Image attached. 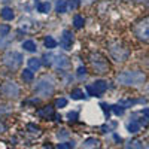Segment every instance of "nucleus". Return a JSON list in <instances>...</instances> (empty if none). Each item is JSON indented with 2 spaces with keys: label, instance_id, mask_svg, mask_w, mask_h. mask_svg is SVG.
<instances>
[{
  "label": "nucleus",
  "instance_id": "1",
  "mask_svg": "<svg viewBox=\"0 0 149 149\" xmlns=\"http://www.w3.org/2000/svg\"><path fill=\"white\" fill-rule=\"evenodd\" d=\"M146 79L145 73L142 72H137V70H128V72H122L118 74V84H122V85H140L143 84Z\"/></svg>",
  "mask_w": 149,
  "mask_h": 149
},
{
  "label": "nucleus",
  "instance_id": "2",
  "mask_svg": "<svg viewBox=\"0 0 149 149\" xmlns=\"http://www.w3.org/2000/svg\"><path fill=\"white\" fill-rule=\"evenodd\" d=\"M90 63H91L93 69L95 70V73H107V70H109V64H107L106 58L98 52H93L90 55Z\"/></svg>",
  "mask_w": 149,
  "mask_h": 149
},
{
  "label": "nucleus",
  "instance_id": "3",
  "mask_svg": "<svg viewBox=\"0 0 149 149\" xmlns=\"http://www.w3.org/2000/svg\"><path fill=\"white\" fill-rule=\"evenodd\" d=\"M36 93L42 95V97H46V95H51L54 93V82L51 78H42L36 85Z\"/></svg>",
  "mask_w": 149,
  "mask_h": 149
},
{
  "label": "nucleus",
  "instance_id": "4",
  "mask_svg": "<svg viewBox=\"0 0 149 149\" xmlns=\"http://www.w3.org/2000/svg\"><path fill=\"white\" fill-rule=\"evenodd\" d=\"M3 63H5L9 69L17 70V69L21 66V63H22V55H21L19 52H17V51H9V52H6L5 57H3Z\"/></svg>",
  "mask_w": 149,
  "mask_h": 149
},
{
  "label": "nucleus",
  "instance_id": "5",
  "mask_svg": "<svg viewBox=\"0 0 149 149\" xmlns=\"http://www.w3.org/2000/svg\"><path fill=\"white\" fill-rule=\"evenodd\" d=\"M43 60H45V64H52V66L60 67V69L69 66L67 57L66 55H61V54H46L43 57Z\"/></svg>",
  "mask_w": 149,
  "mask_h": 149
},
{
  "label": "nucleus",
  "instance_id": "6",
  "mask_svg": "<svg viewBox=\"0 0 149 149\" xmlns=\"http://www.w3.org/2000/svg\"><path fill=\"white\" fill-rule=\"evenodd\" d=\"M134 34L139 37L140 40H149V17L140 19L134 26Z\"/></svg>",
  "mask_w": 149,
  "mask_h": 149
},
{
  "label": "nucleus",
  "instance_id": "7",
  "mask_svg": "<svg viewBox=\"0 0 149 149\" xmlns=\"http://www.w3.org/2000/svg\"><path fill=\"white\" fill-rule=\"evenodd\" d=\"M110 54L116 61H125L128 58V51L119 43L110 45Z\"/></svg>",
  "mask_w": 149,
  "mask_h": 149
},
{
  "label": "nucleus",
  "instance_id": "8",
  "mask_svg": "<svg viewBox=\"0 0 149 149\" xmlns=\"http://www.w3.org/2000/svg\"><path fill=\"white\" fill-rule=\"evenodd\" d=\"M106 90H107V82H104V81H95L93 85L86 86V91H88V94H90V95H95V97L102 95Z\"/></svg>",
  "mask_w": 149,
  "mask_h": 149
},
{
  "label": "nucleus",
  "instance_id": "9",
  "mask_svg": "<svg viewBox=\"0 0 149 149\" xmlns=\"http://www.w3.org/2000/svg\"><path fill=\"white\" fill-rule=\"evenodd\" d=\"M0 91H2L3 95L12 97V98H15L18 95V93H19V90H18V86H17L15 82H5L2 85V88H0Z\"/></svg>",
  "mask_w": 149,
  "mask_h": 149
},
{
  "label": "nucleus",
  "instance_id": "10",
  "mask_svg": "<svg viewBox=\"0 0 149 149\" xmlns=\"http://www.w3.org/2000/svg\"><path fill=\"white\" fill-rule=\"evenodd\" d=\"M72 43H73V34L67 30L63 31V36H61V40H60V45L63 46L64 49H70L72 48Z\"/></svg>",
  "mask_w": 149,
  "mask_h": 149
},
{
  "label": "nucleus",
  "instance_id": "11",
  "mask_svg": "<svg viewBox=\"0 0 149 149\" xmlns=\"http://www.w3.org/2000/svg\"><path fill=\"white\" fill-rule=\"evenodd\" d=\"M54 107L52 106H45L43 109H40L39 110V116H42V118H54Z\"/></svg>",
  "mask_w": 149,
  "mask_h": 149
},
{
  "label": "nucleus",
  "instance_id": "12",
  "mask_svg": "<svg viewBox=\"0 0 149 149\" xmlns=\"http://www.w3.org/2000/svg\"><path fill=\"white\" fill-rule=\"evenodd\" d=\"M98 148V140L94 139V137H90V139H86L82 149H97Z\"/></svg>",
  "mask_w": 149,
  "mask_h": 149
},
{
  "label": "nucleus",
  "instance_id": "13",
  "mask_svg": "<svg viewBox=\"0 0 149 149\" xmlns=\"http://www.w3.org/2000/svg\"><path fill=\"white\" fill-rule=\"evenodd\" d=\"M124 149H142V142L140 140H130L128 143H125Z\"/></svg>",
  "mask_w": 149,
  "mask_h": 149
},
{
  "label": "nucleus",
  "instance_id": "14",
  "mask_svg": "<svg viewBox=\"0 0 149 149\" xmlns=\"http://www.w3.org/2000/svg\"><path fill=\"white\" fill-rule=\"evenodd\" d=\"M22 48L26 49V51H29V52H34L36 49H37V46H36V43L33 40H26V42L22 43Z\"/></svg>",
  "mask_w": 149,
  "mask_h": 149
},
{
  "label": "nucleus",
  "instance_id": "15",
  "mask_svg": "<svg viewBox=\"0 0 149 149\" xmlns=\"http://www.w3.org/2000/svg\"><path fill=\"white\" fill-rule=\"evenodd\" d=\"M21 78H22V81H24V82H31V81H33V78H34V74H33V72H31L30 69H27V70H24V72H22Z\"/></svg>",
  "mask_w": 149,
  "mask_h": 149
},
{
  "label": "nucleus",
  "instance_id": "16",
  "mask_svg": "<svg viewBox=\"0 0 149 149\" xmlns=\"http://www.w3.org/2000/svg\"><path fill=\"white\" fill-rule=\"evenodd\" d=\"M29 67H30V70H37L40 67V60L39 58H30L29 60Z\"/></svg>",
  "mask_w": 149,
  "mask_h": 149
},
{
  "label": "nucleus",
  "instance_id": "17",
  "mask_svg": "<svg viewBox=\"0 0 149 149\" xmlns=\"http://www.w3.org/2000/svg\"><path fill=\"white\" fill-rule=\"evenodd\" d=\"M127 128H128L130 133H137V131L140 130V124H139L137 121H131L128 125H127Z\"/></svg>",
  "mask_w": 149,
  "mask_h": 149
},
{
  "label": "nucleus",
  "instance_id": "18",
  "mask_svg": "<svg viewBox=\"0 0 149 149\" xmlns=\"http://www.w3.org/2000/svg\"><path fill=\"white\" fill-rule=\"evenodd\" d=\"M66 10H67L66 0H58V3H57V12H58V14H64Z\"/></svg>",
  "mask_w": 149,
  "mask_h": 149
},
{
  "label": "nucleus",
  "instance_id": "19",
  "mask_svg": "<svg viewBox=\"0 0 149 149\" xmlns=\"http://www.w3.org/2000/svg\"><path fill=\"white\" fill-rule=\"evenodd\" d=\"M2 17L5 19H12L14 18V10H12L10 8H3L2 9Z\"/></svg>",
  "mask_w": 149,
  "mask_h": 149
},
{
  "label": "nucleus",
  "instance_id": "20",
  "mask_svg": "<svg viewBox=\"0 0 149 149\" xmlns=\"http://www.w3.org/2000/svg\"><path fill=\"white\" fill-rule=\"evenodd\" d=\"M37 10H39V12H42V14H48V12L51 10V5H49V2L39 3V6H37Z\"/></svg>",
  "mask_w": 149,
  "mask_h": 149
},
{
  "label": "nucleus",
  "instance_id": "21",
  "mask_svg": "<svg viewBox=\"0 0 149 149\" xmlns=\"http://www.w3.org/2000/svg\"><path fill=\"white\" fill-rule=\"evenodd\" d=\"M45 46H46L48 49H52V48H55V46H57V42H55V39H54V37L48 36L46 39H45Z\"/></svg>",
  "mask_w": 149,
  "mask_h": 149
},
{
  "label": "nucleus",
  "instance_id": "22",
  "mask_svg": "<svg viewBox=\"0 0 149 149\" xmlns=\"http://www.w3.org/2000/svg\"><path fill=\"white\" fill-rule=\"evenodd\" d=\"M73 24H74V27H76V29H81V27L84 26V18H82L81 15H74Z\"/></svg>",
  "mask_w": 149,
  "mask_h": 149
},
{
  "label": "nucleus",
  "instance_id": "23",
  "mask_svg": "<svg viewBox=\"0 0 149 149\" xmlns=\"http://www.w3.org/2000/svg\"><path fill=\"white\" fill-rule=\"evenodd\" d=\"M70 95H72V98H74V100H81V98L84 97V91L82 90H73Z\"/></svg>",
  "mask_w": 149,
  "mask_h": 149
},
{
  "label": "nucleus",
  "instance_id": "24",
  "mask_svg": "<svg viewBox=\"0 0 149 149\" xmlns=\"http://www.w3.org/2000/svg\"><path fill=\"white\" fill-rule=\"evenodd\" d=\"M79 5H81V0H70L69 5H67V8L72 9V10H74V9L79 8Z\"/></svg>",
  "mask_w": 149,
  "mask_h": 149
},
{
  "label": "nucleus",
  "instance_id": "25",
  "mask_svg": "<svg viewBox=\"0 0 149 149\" xmlns=\"http://www.w3.org/2000/svg\"><path fill=\"white\" fill-rule=\"evenodd\" d=\"M74 148V142H67V143H60L57 149H72Z\"/></svg>",
  "mask_w": 149,
  "mask_h": 149
},
{
  "label": "nucleus",
  "instance_id": "26",
  "mask_svg": "<svg viewBox=\"0 0 149 149\" xmlns=\"http://www.w3.org/2000/svg\"><path fill=\"white\" fill-rule=\"evenodd\" d=\"M110 109L113 110V113L118 115V116L124 113V107H122V106H110Z\"/></svg>",
  "mask_w": 149,
  "mask_h": 149
},
{
  "label": "nucleus",
  "instance_id": "27",
  "mask_svg": "<svg viewBox=\"0 0 149 149\" xmlns=\"http://www.w3.org/2000/svg\"><path fill=\"white\" fill-rule=\"evenodd\" d=\"M67 104V100H66V98H58V100L55 102V106L57 107H64Z\"/></svg>",
  "mask_w": 149,
  "mask_h": 149
},
{
  "label": "nucleus",
  "instance_id": "28",
  "mask_svg": "<svg viewBox=\"0 0 149 149\" xmlns=\"http://www.w3.org/2000/svg\"><path fill=\"white\" fill-rule=\"evenodd\" d=\"M9 26H6V24H5V26H2V27H0V36H6L8 33H9Z\"/></svg>",
  "mask_w": 149,
  "mask_h": 149
},
{
  "label": "nucleus",
  "instance_id": "29",
  "mask_svg": "<svg viewBox=\"0 0 149 149\" xmlns=\"http://www.w3.org/2000/svg\"><path fill=\"white\" fill-rule=\"evenodd\" d=\"M85 74H86V69L81 66V67L78 69V76H85Z\"/></svg>",
  "mask_w": 149,
  "mask_h": 149
},
{
  "label": "nucleus",
  "instance_id": "30",
  "mask_svg": "<svg viewBox=\"0 0 149 149\" xmlns=\"http://www.w3.org/2000/svg\"><path fill=\"white\" fill-rule=\"evenodd\" d=\"M67 116H69V119H70V121H76V118H78V113H76V112H70V113H69Z\"/></svg>",
  "mask_w": 149,
  "mask_h": 149
},
{
  "label": "nucleus",
  "instance_id": "31",
  "mask_svg": "<svg viewBox=\"0 0 149 149\" xmlns=\"http://www.w3.org/2000/svg\"><path fill=\"white\" fill-rule=\"evenodd\" d=\"M27 128H29L31 133H37V131H39V128H37V127H34V125H31V124H30V125H29Z\"/></svg>",
  "mask_w": 149,
  "mask_h": 149
},
{
  "label": "nucleus",
  "instance_id": "32",
  "mask_svg": "<svg viewBox=\"0 0 149 149\" xmlns=\"http://www.w3.org/2000/svg\"><path fill=\"white\" fill-rule=\"evenodd\" d=\"M143 115L149 118V109H145V110H143Z\"/></svg>",
  "mask_w": 149,
  "mask_h": 149
},
{
  "label": "nucleus",
  "instance_id": "33",
  "mask_svg": "<svg viewBox=\"0 0 149 149\" xmlns=\"http://www.w3.org/2000/svg\"><path fill=\"white\" fill-rule=\"evenodd\" d=\"M5 130H6V127L3 125V124H0V133H3Z\"/></svg>",
  "mask_w": 149,
  "mask_h": 149
},
{
  "label": "nucleus",
  "instance_id": "34",
  "mask_svg": "<svg viewBox=\"0 0 149 149\" xmlns=\"http://www.w3.org/2000/svg\"><path fill=\"white\" fill-rule=\"evenodd\" d=\"M45 149H52L51 146H45Z\"/></svg>",
  "mask_w": 149,
  "mask_h": 149
},
{
  "label": "nucleus",
  "instance_id": "35",
  "mask_svg": "<svg viewBox=\"0 0 149 149\" xmlns=\"http://www.w3.org/2000/svg\"><path fill=\"white\" fill-rule=\"evenodd\" d=\"M148 149H149V148H148Z\"/></svg>",
  "mask_w": 149,
  "mask_h": 149
}]
</instances>
